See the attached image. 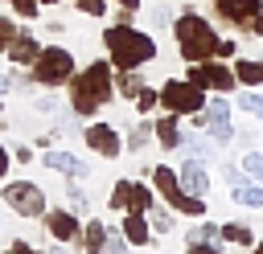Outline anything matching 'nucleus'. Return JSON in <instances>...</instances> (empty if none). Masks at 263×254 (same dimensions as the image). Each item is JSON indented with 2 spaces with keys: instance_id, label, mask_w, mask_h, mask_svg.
Instances as JSON below:
<instances>
[{
  "instance_id": "nucleus-32",
  "label": "nucleus",
  "mask_w": 263,
  "mask_h": 254,
  "mask_svg": "<svg viewBox=\"0 0 263 254\" xmlns=\"http://www.w3.org/2000/svg\"><path fill=\"white\" fill-rule=\"evenodd\" d=\"M37 4H41V0H12V8H16L21 16H37Z\"/></svg>"
},
{
  "instance_id": "nucleus-41",
  "label": "nucleus",
  "mask_w": 263,
  "mask_h": 254,
  "mask_svg": "<svg viewBox=\"0 0 263 254\" xmlns=\"http://www.w3.org/2000/svg\"><path fill=\"white\" fill-rule=\"evenodd\" d=\"M119 4H123V8H136V4H140V0H119Z\"/></svg>"
},
{
  "instance_id": "nucleus-40",
  "label": "nucleus",
  "mask_w": 263,
  "mask_h": 254,
  "mask_svg": "<svg viewBox=\"0 0 263 254\" xmlns=\"http://www.w3.org/2000/svg\"><path fill=\"white\" fill-rule=\"evenodd\" d=\"M251 25H255V33H259V37H263V12H259V16H255V20H251Z\"/></svg>"
},
{
  "instance_id": "nucleus-14",
  "label": "nucleus",
  "mask_w": 263,
  "mask_h": 254,
  "mask_svg": "<svg viewBox=\"0 0 263 254\" xmlns=\"http://www.w3.org/2000/svg\"><path fill=\"white\" fill-rule=\"evenodd\" d=\"M37 53H41V45H37L29 33H16V41L8 45V57H12L16 66H33V61H37Z\"/></svg>"
},
{
  "instance_id": "nucleus-23",
  "label": "nucleus",
  "mask_w": 263,
  "mask_h": 254,
  "mask_svg": "<svg viewBox=\"0 0 263 254\" xmlns=\"http://www.w3.org/2000/svg\"><path fill=\"white\" fill-rule=\"evenodd\" d=\"M103 250H107L103 225H99V221H86V254H103Z\"/></svg>"
},
{
  "instance_id": "nucleus-13",
  "label": "nucleus",
  "mask_w": 263,
  "mask_h": 254,
  "mask_svg": "<svg viewBox=\"0 0 263 254\" xmlns=\"http://www.w3.org/2000/svg\"><path fill=\"white\" fill-rule=\"evenodd\" d=\"M45 229H49L58 242H70V238L78 234V221H74V213H66V209H49V217H45Z\"/></svg>"
},
{
  "instance_id": "nucleus-10",
  "label": "nucleus",
  "mask_w": 263,
  "mask_h": 254,
  "mask_svg": "<svg viewBox=\"0 0 263 254\" xmlns=\"http://www.w3.org/2000/svg\"><path fill=\"white\" fill-rule=\"evenodd\" d=\"M86 143H90L99 156H119V147H123L111 123H95V127H86Z\"/></svg>"
},
{
  "instance_id": "nucleus-35",
  "label": "nucleus",
  "mask_w": 263,
  "mask_h": 254,
  "mask_svg": "<svg viewBox=\"0 0 263 254\" xmlns=\"http://www.w3.org/2000/svg\"><path fill=\"white\" fill-rule=\"evenodd\" d=\"M70 205H74V209H86V193H78V188H70Z\"/></svg>"
},
{
  "instance_id": "nucleus-18",
  "label": "nucleus",
  "mask_w": 263,
  "mask_h": 254,
  "mask_svg": "<svg viewBox=\"0 0 263 254\" xmlns=\"http://www.w3.org/2000/svg\"><path fill=\"white\" fill-rule=\"evenodd\" d=\"M152 180H156V188L164 193V201H168L173 193H181V176H177L173 168H156V172H152Z\"/></svg>"
},
{
  "instance_id": "nucleus-44",
  "label": "nucleus",
  "mask_w": 263,
  "mask_h": 254,
  "mask_svg": "<svg viewBox=\"0 0 263 254\" xmlns=\"http://www.w3.org/2000/svg\"><path fill=\"white\" fill-rule=\"evenodd\" d=\"M41 4H53V0H41Z\"/></svg>"
},
{
  "instance_id": "nucleus-16",
  "label": "nucleus",
  "mask_w": 263,
  "mask_h": 254,
  "mask_svg": "<svg viewBox=\"0 0 263 254\" xmlns=\"http://www.w3.org/2000/svg\"><path fill=\"white\" fill-rule=\"evenodd\" d=\"M123 238L136 242V246L148 242V221H144V213H127V221H123Z\"/></svg>"
},
{
  "instance_id": "nucleus-3",
  "label": "nucleus",
  "mask_w": 263,
  "mask_h": 254,
  "mask_svg": "<svg viewBox=\"0 0 263 254\" xmlns=\"http://www.w3.org/2000/svg\"><path fill=\"white\" fill-rule=\"evenodd\" d=\"M173 33H177V45H181L185 61H205L210 53H218V37H214V29L197 12H185Z\"/></svg>"
},
{
  "instance_id": "nucleus-42",
  "label": "nucleus",
  "mask_w": 263,
  "mask_h": 254,
  "mask_svg": "<svg viewBox=\"0 0 263 254\" xmlns=\"http://www.w3.org/2000/svg\"><path fill=\"white\" fill-rule=\"evenodd\" d=\"M4 90H8V78H0V94H4Z\"/></svg>"
},
{
  "instance_id": "nucleus-43",
  "label": "nucleus",
  "mask_w": 263,
  "mask_h": 254,
  "mask_svg": "<svg viewBox=\"0 0 263 254\" xmlns=\"http://www.w3.org/2000/svg\"><path fill=\"white\" fill-rule=\"evenodd\" d=\"M251 254H263V246H255V250H251Z\"/></svg>"
},
{
  "instance_id": "nucleus-7",
  "label": "nucleus",
  "mask_w": 263,
  "mask_h": 254,
  "mask_svg": "<svg viewBox=\"0 0 263 254\" xmlns=\"http://www.w3.org/2000/svg\"><path fill=\"white\" fill-rule=\"evenodd\" d=\"M111 209L148 213V209H152V197H148V188H144V184H136V180H119V184H115V193H111Z\"/></svg>"
},
{
  "instance_id": "nucleus-8",
  "label": "nucleus",
  "mask_w": 263,
  "mask_h": 254,
  "mask_svg": "<svg viewBox=\"0 0 263 254\" xmlns=\"http://www.w3.org/2000/svg\"><path fill=\"white\" fill-rule=\"evenodd\" d=\"M189 82H197L201 90H230L238 78H234V70H226V66H201V61H193V74H189Z\"/></svg>"
},
{
  "instance_id": "nucleus-34",
  "label": "nucleus",
  "mask_w": 263,
  "mask_h": 254,
  "mask_svg": "<svg viewBox=\"0 0 263 254\" xmlns=\"http://www.w3.org/2000/svg\"><path fill=\"white\" fill-rule=\"evenodd\" d=\"M148 127H152V123H144V127L132 135V147H144V139H148Z\"/></svg>"
},
{
  "instance_id": "nucleus-4",
  "label": "nucleus",
  "mask_w": 263,
  "mask_h": 254,
  "mask_svg": "<svg viewBox=\"0 0 263 254\" xmlns=\"http://www.w3.org/2000/svg\"><path fill=\"white\" fill-rule=\"evenodd\" d=\"M33 78L41 86H58V82H70L74 78V57L66 49H41L37 61H33Z\"/></svg>"
},
{
  "instance_id": "nucleus-15",
  "label": "nucleus",
  "mask_w": 263,
  "mask_h": 254,
  "mask_svg": "<svg viewBox=\"0 0 263 254\" xmlns=\"http://www.w3.org/2000/svg\"><path fill=\"white\" fill-rule=\"evenodd\" d=\"M41 164H45V168H58V172H66V176H86V164L74 160L70 152H45Z\"/></svg>"
},
{
  "instance_id": "nucleus-33",
  "label": "nucleus",
  "mask_w": 263,
  "mask_h": 254,
  "mask_svg": "<svg viewBox=\"0 0 263 254\" xmlns=\"http://www.w3.org/2000/svg\"><path fill=\"white\" fill-rule=\"evenodd\" d=\"M78 8H82L86 16H103V8H107V4H103V0H78Z\"/></svg>"
},
{
  "instance_id": "nucleus-21",
  "label": "nucleus",
  "mask_w": 263,
  "mask_h": 254,
  "mask_svg": "<svg viewBox=\"0 0 263 254\" xmlns=\"http://www.w3.org/2000/svg\"><path fill=\"white\" fill-rule=\"evenodd\" d=\"M234 78H238L242 86L263 82V61H238V66H234Z\"/></svg>"
},
{
  "instance_id": "nucleus-38",
  "label": "nucleus",
  "mask_w": 263,
  "mask_h": 254,
  "mask_svg": "<svg viewBox=\"0 0 263 254\" xmlns=\"http://www.w3.org/2000/svg\"><path fill=\"white\" fill-rule=\"evenodd\" d=\"M8 254H37V250H33V246H25V242H12V250H8Z\"/></svg>"
},
{
  "instance_id": "nucleus-6",
  "label": "nucleus",
  "mask_w": 263,
  "mask_h": 254,
  "mask_svg": "<svg viewBox=\"0 0 263 254\" xmlns=\"http://www.w3.org/2000/svg\"><path fill=\"white\" fill-rule=\"evenodd\" d=\"M4 201H8L21 217H41V213H45V193H41L33 180H16V184H8V188H4Z\"/></svg>"
},
{
  "instance_id": "nucleus-36",
  "label": "nucleus",
  "mask_w": 263,
  "mask_h": 254,
  "mask_svg": "<svg viewBox=\"0 0 263 254\" xmlns=\"http://www.w3.org/2000/svg\"><path fill=\"white\" fill-rule=\"evenodd\" d=\"M107 254H127V246H123V238H111V242H107Z\"/></svg>"
},
{
  "instance_id": "nucleus-37",
  "label": "nucleus",
  "mask_w": 263,
  "mask_h": 254,
  "mask_svg": "<svg viewBox=\"0 0 263 254\" xmlns=\"http://www.w3.org/2000/svg\"><path fill=\"white\" fill-rule=\"evenodd\" d=\"M185 254H218V246H210V242H201V246H189Z\"/></svg>"
},
{
  "instance_id": "nucleus-39",
  "label": "nucleus",
  "mask_w": 263,
  "mask_h": 254,
  "mask_svg": "<svg viewBox=\"0 0 263 254\" xmlns=\"http://www.w3.org/2000/svg\"><path fill=\"white\" fill-rule=\"evenodd\" d=\"M4 172H8V152L0 147V176H4Z\"/></svg>"
},
{
  "instance_id": "nucleus-20",
  "label": "nucleus",
  "mask_w": 263,
  "mask_h": 254,
  "mask_svg": "<svg viewBox=\"0 0 263 254\" xmlns=\"http://www.w3.org/2000/svg\"><path fill=\"white\" fill-rule=\"evenodd\" d=\"M234 201L259 209V205H263V184H238V188H234Z\"/></svg>"
},
{
  "instance_id": "nucleus-30",
  "label": "nucleus",
  "mask_w": 263,
  "mask_h": 254,
  "mask_svg": "<svg viewBox=\"0 0 263 254\" xmlns=\"http://www.w3.org/2000/svg\"><path fill=\"white\" fill-rule=\"evenodd\" d=\"M148 213H152V225H156L160 234H168V229H173V217H168L164 209H148Z\"/></svg>"
},
{
  "instance_id": "nucleus-11",
  "label": "nucleus",
  "mask_w": 263,
  "mask_h": 254,
  "mask_svg": "<svg viewBox=\"0 0 263 254\" xmlns=\"http://www.w3.org/2000/svg\"><path fill=\"white\" fill-rule=\"evenodd\" d=\"M218 4V12L226 16V20H234V25H247V20H255L259 12H263V0H214Z\"/></svg>"
},
{
  "instance_id": "nucleus-24",
  "label": "nucleus",
  "mask_w": 263,
  "mask_h": 254,
  "mask_svg": "<svg viewBox=\"0 0 263 254\" xmlns=\"http://www.w3.org/2000/svg\"><path fill=\"white\" fill-rule=\"evenodd\" d=\"M181 152H185L189 160H210V143H205V139H193V135L181 139Z\"/></svg>"
},
{
  "instance_id": "nucleus-22",
  "label": "nucleus",
  "mask_w": 263,
  "mask_h": 254,
  "mask_svg": "<svg viewBox=\"0 0 263 254\" xmlns=\"http://www.w3.org/2000/svg\"><path fill=\"white\" fill-rule=\"evenodd\" d=\"M222 238L226 242H238V246H251L255 238H251V225H238V221H226L222 225Z\"/></svg>"
},
{
  "instance_id": "nucleus-5",
  "label": "nucleus",
  "mask_w": 263,
  "mask_h": 254,
  "mask_svg": "<svg viewBox=\"0 0 263 254\" xmlns=\"http://www.w3.org/2000/svg\"><path fill=\"white\" fill-rule=\"evenodd\" d=\"M160 102H164L173 115H177V111H181V115H189V111H201L205 94H201V86H197V82H177V78H173V82H164V86H160Z\"/></svg>"
},
{
  "instance_id": "nucleus-26",
  "label": "nucleus",
  "mask_w": 263,
  "mask_h": 254,
  "mask_svg": "<svg viewBox=\"0 0 263 254\" xmlns=\"http://www.w3.org/2000/svg\"><path fill=\"white\" fill-rule=\"evenodd\" d=\"M242 168H247L255 180H263V156H259V152H247V156H242Z\"/></svg>"
},
{
  "instance_id": "nucleus-2",
  "label": "nucleus",
  "mask_w": 263,
  "mask_h": 254,
  "mask_svg": "<svg viewBox=\"0 0 263 254\" xmlns=\"http://www.w3.org/2000/svg\"><path fill=\"white\" fill-rule=\"evenodd\" d=\"M111 98V61H95L82 70V78H70V102L78 115H95Z\"/></svg>"
},
{
  "instance_id": "nucleus-1",
  "label": "nucleus",
  "mask_w": 263,
  "mask_h": 254,
  "mask_svg": "<svg viewBox=\"0 0 263 254\" xmlns=\"http://www.w3.org/2000/svg\"><path fill=\"white\" fill-rule=\"evenodd\" d=\"M103 41H107L111 61H115L119 70H140L144 61H152V57H156V41H152L148 33H140V29H127V25L107 29V33H103Z\"/></svg>"
},
{
  "instance_id": "nucleus-27",
  "label": "nucleus",
  "mask_w": 263,
  "mask_h": 254,
  "mask_svg": "<svg viewBox=\"0 0 263 254\" xmlns=\"http://www.w3.org/2000/svg\"><path fill=\"white\" fill-rule=\"evenodd\" d=\"M12 41H16V25H12L8 16H0V49H8Z\"/></svg>"
},
{
  "instance_id": "nucleus-9",
  "label": "nucleus",
  "mask_w": 263,
  "mask_h": 254,
  "mask_svg": "<svg viewBox=\"0 0 263 254\" xmlns=\"http://www.w3.org/2000/svg\"><path fill=\"white\" fill-rule=\"evenodd\" d=\"M205 131H210V139H218V143H226V139L234 135V127H230V111H226L222 98L210 102V111H205Z\"/></svg>"
},
{
  "instance_id": "nucleus-28",
  "label": "nucleus",
  "mask_w": 263,
  "mask_h": 254,
  "mask_svg": "<svg viewBox=\"0 0 263 254\" xmlns=\"http://www.w3.org/2000/svg\"><path fill=\"white\" fill-rule=\"evenodd\" d=\"M119 90H123V94H140V90H144V86H140V78H136V74H132V70H127V74H123V78H119Z\"/></svg>"
},
{
  "instance_id": "nucleus-17",
  "label": "nucleus",
  "mask_w": 263,
  "mask_h": 254,
  "mask_svg": "<svg viewBox=\"0 0 263 254\" xmlns=\"http://www.w3.org/2000/svg\"><path fill=\"white\" fill-rule=\"evenodd\" d=\"M156 139H160V147H181V131H177V119L173 115H164L156 123Z\"/></svg>"
},
{
  "instance_id": "nucleus-12",
  "label": "nucleus",
  "mask_w": 263,
  "mask_h": 254,
  "mask_svg": "<svg viewBox=\"0 0 263 254\" xmlns=\"http://www.w3.org/2000/svg\"><path fill=\"white\" fill-rule=\"evenodd\" d=\"M181 188H189L193 197H201L210 188V176L201 172V160H181Z\"/></svg>"
},
{
  "instance_id": "nucleus-25",
  "label": "nucleus",
  "mask_w": 263,
  "mask_h": 254,
  "mask_svg": "<svg viewBox=\"0 0 263 254\" xmlns=\"http://www.w3.org/2000/svg\"><path fill=\"white\" fill-rule=\"evenodd\" d=\"M238 111H242V115L263 119V98H259V94H238Z\"/></svg>"
},
{
  "instance_id": "nucleus-31",
  "label": "nucleus",
  "mask_w": 263,
  "mask_h": 254,
  "mask_svg": "<svg viewBox=\"0 0 263 254\" xmlns=\"http://www.w3.org/2000/svg\"><path fill=\"white\" fill-rule=\"evenodd\" d=\"M189 242H193V246H201V242H214V225H197V229H189Z\"/></svg>"
},
{
  "instance_id": "nucleus-19",
  "label": "nucleus",
  "mask_w": 263,
  "mask_h": 254,
  "mask_svg": "<svg viewBox=\"0 0 263 254\" xmlns=\"http://www.w3.org/2000/svg\"><path fill=\"white\" fill-rule=\"evenodd\" d=\"M168 205H173V209H181V213H189V217H197V213L205 209V205H201V197H189V188L173 193V197H168Z\"/></svg>"
},
{
  "instance_id": "nucleus-29",
  "label": "nucleus",
  "mask_w": 263,
  "mask_h": 254,
  "mask_svg": "<svg viewBox=\"0 0 263 254\" xmlns=\"http://www.w3.org/2000/svg\"><path fill=\"white\" fill-rule=\"evenodd\" d=\"M156 102H160V94H156V90H140V98H136V107H140L144 115H148V111H152Z\"/></svg>"
}]
</instances>
